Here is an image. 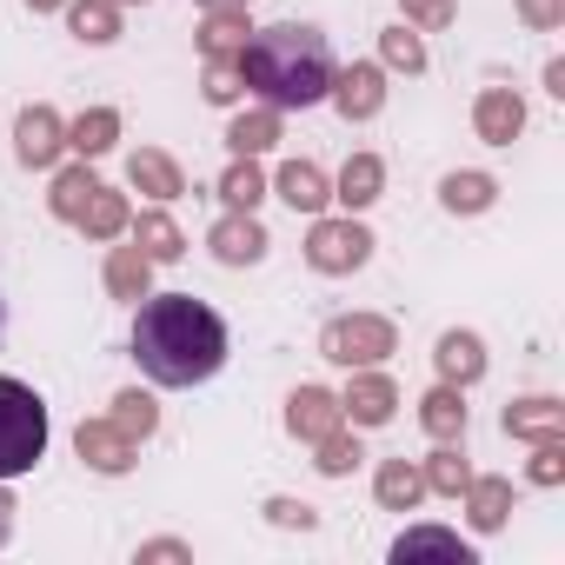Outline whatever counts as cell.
<instances>
[{
	"label": "cell",
	"instance_id": "17",
	"mask_svg": "<svg viewBox=\"0 0 565 565\" xmlns=\"http://www.w3.org/2000/svg\"><path fill=\"white\" fill-rule=\"evenodd\" d=\"M380 186H386L380 153H353V160H347V173H340V186H333V200H340L347 213H360V206H373V200H380Z\"/></svg>",
	"mask_w": 565,
	"mask_h": 565
},
{
	"label": "cell",
	"instance_id": "18",
	"mask_svg": "<svg viewBox=\"0 0 565 565\" xmlns=\"http://www.w3.org/2000/svg\"><path fill=\"white\" fill-rule=\"evenodd\" d=\"M373 492H380V505H386V512H413V505L426 499V472H419L413 459H386V466H380V479H373Z\"/></svg>",
	"mask_w": 565,
	"mask_h": 565
},
{
	"label": "cell",
	"instance_id": "44",
	"mask_svg": "<svg viewBox=\"0 0 565 565\" xmlns=\"http://www.w3.org/2000/svg\"><path fill=\"white\" fill-rule=\"evenodd\" d=\"M28 8H34V14H54V8H67V0H28Z\"/></svg>",
	"mask_w": 565,
	"mask_h": 565
},
{
	"label": "cell",
	"instance_id": "6",
	"mask_svg": "<svg viewBox=\"0 0 565 565\" xmlns=\"http://www.w3.org/2000/svg\"><path fill=\"white\" fill-rule=\"evenodd\" d=\"M327 100L347 114V120H373L380 107H386V74L373 67V61H353V67H333V87H327Z\"/></svg>",
	"mask_w": 565,
	"mask_h": 565
},
{
	"label": "cell",
	"instance_id": "35",
	"mask_svg": "<svg viewBox=\"0 0 565 565\" xmlns=\"http://www.w3.org/2000/svg\"><path fill=\"white\" fill-rule=\"evenodd\" d=\"M380 54H386V67H406V74L426 67V47H419L413 28H386V34H380Z\"/></svg>",
	"mask_w": 565,
	"mask_h": 565
},
{
	"label": "cell",
	"instance_id": "2",
	"mask_svg": "<svg viewBox=\"0 0 565 565\" xmlns=\"http://www.w3.org/2000/svg\"><path fill=\"white\" fill-rule=\"evenodd\" d=\"M239 74H246V87H253L266 107H279V114H287V107H313V100H327V87H333V47H327V34L307 28V21H279V28L246 34Z\"/></svg>",
	"mask_w": 565,
	"mask_h": 565
},
{
	"label": "cell",
	"instance_id": "24",
	"mask_svg": "<svg viewBox=\"0 0 565 565\" xmlns=\"http://www.w3.org/2000/svg\"><path fill=\"white\" fill-rule=\"evenodd\" d=\"M466 512H472L479 532H499L512 519V479H472L466 486Z\"/></svg>",
	"mask_w": 565,
	"mask_h": 565
},
{
	"label": "cell",
	"instance_id": "14",
	"mask_svg": "<svg viewBox=\"0 0 565 565\" xmlns=\"http://www.w3.org/2000/svg\"><path fill=\"white\" fill-rule=\"evenodd\" d=\"M505 433L512 439H565V406L558 399H519V406H505Z\"/></svg>",
	"mask_w": 565,
	"mask_h": 565
},
{
	"label": "cell",
	"instance_id": "8",
	"mask_svg": "<svg viewBox=\"0 0 565 565\" xmlns=\"http://www.w3.org/2000/svg\"><path fill=\"white\" fill-rule=\"evenodd\" d=\"M61 147H67V127H61L54 107H28V114L14 120V153H21V167H54Z\"/></svg>",
	"mask_w": 565,
	"mask_h": 565
},
{
	"label": "cell",
	"instance_id": "19",
	"mask_svg": "<svg viewBox=\"0 0 565 565\" xmlns=\"http://www.w3.org/2000/svg\"><path fill=\"white\" fill-rule=\"evenodd\" d=\"M127 180H134L140 193H153V200H173V193H186V180H180V167H173L167 153H153V147H140V153H127Z\"/></svg>",
	"mask_w": 565,
	"mask_h": 565
},
{
	"label": "cell",
	"instance_id": "40",
	"mask_svg": "<svg viewBox=\"0 0 565 565\" xmlns=\"http://www.w3.org/2000/svg\"><path fill=\"white\" fill-rule=\"evenodd\" d=\"M266 519H273V525H300V532H313V519H320V512H313V505H300V499H273V505H266Z\"/></svg>",
	"mask_w": 565,
	"mask_h": 565
},
{
	"label": "cell",
	"instance_id": "43",
	"mask_svg": "<svg viewBox=\"0 0 565 565\" xmlns=\"http://www.w3.org/2000/svg\"><path fill=\"white\" fill-rule=\"evenodd\" d=\"M8 532H14V499L0 492V545H8Z\"/></svg>",
	"mask_w": 565,
	"mask_h": 565
},
{
	"label": "cell",
	"instance_id": "46",
	"mask_svg": "<svg viewBox=\"0 0 565 565\" xmlns=\"http://www.w3.org/2000/svg\"><path fill=\"white\" fill-rule=\"evenodd\" d=\"M114 8H127V0H114Z\"/></svg>",
	"mask_w": 565,
	"mask_h": 565
},
{
	"label": "cell",
	"instance_id": "33",
	"mask_svg": "<svg viewBox=\"0 0 565 565\" xmlns=\"http://www.w3.org/2000/svg\"><path fill=\"white\" fill-rule=\"evenodd\" d=\"M114 426H120V433L140 446V439L160 426V406H153V393H120V399H114Z\"/></svg>",
	"mask_w": 565,
	"mask_h": 565
},
{
	"label": "cell",
	"instance_id": "16",
	"mask_svg": "<svg viewBox=\"0 0 565 565\" xmlns=\"http://www.w3.org/2000/svg\"><path fill=\"white\" fill-rule=\"evenodd\" d=\"M279 200H287L294 213H320L333 200V186H327V173L313 160H287V167H279Z\"/></svg>",
	"mask_w": 565,
	"mask_h": 565
},
{
	"label": "cell",
	"instance_id": "10",
	"mask_svg": "<svg viewBox=\"0 0 565 565\" xmlns=\"http://www.w3.org/2000/svg\"><path fill=\"white\" fill-rule=\"evenodd\" d=\"M287 426H294V439L320 446L327 433H340V426H347V413H340V399H333L327 386H300V393L287 399Z\"/></svg>",
	"mask_w": 565,
	"mask_h": 565
},
{
	"label": "cell",
	"instance_id": "36",
	"mask_svg": "<svg viewBox=\"0 0 565 565\" xmlns=\"http://www.w3.org/2000/svg\"><path fill=\"white\" fill-rule=\"evenodd\" d=\"M313 466H320L327 479H347V472L360 466V439H347V433H327V439H320V459H313Z\"/></svg>",
	"mask_w": 565,
	"mask_h": 565
},
{
	"label": "cell",
	"instance_id": "11",
	"mask_svg": "<svg viewBox=\"0 0 565 565\" xmlns=\"http://www.w3.org/2000/svg\"><path fill=\"white\" fill-rule=\"evenodd\" d=\"M74 452H81L94 472H127V466H134V439H127L114 419H81V433H74Z\"/></svg>",
	"mask_w": 565,
	"mask_h": 565
},
{
	"label": "cell",
	"instance_id": "31",
	"mask_svg": "<svg viewBox=\"0 0 565 565\" xmlns=\"http://www.w3.org/2000/svg\"><path fill=\"white\" fill-rule=\"evenodd\" d=\"M246 14H206V28H200V54L206 61H220V54H239L246 47Z\"/></svg>",
	"mask_w": 565,
	"mask_h": 565
},
{
	"label": "cell",
	"instance_id": "1",
	"mask_svg": "<svg viewBox=\"0 0 565 565\" xmlns=\"http://www.w3.org/2000/svg\"><path fill=\"white\" fill-rule=\"evenodd\" d=\"M134 360L153 386H200L226 366V327L193 294H147L134 320Z\"/></svg>",
	"mask_w": 565,
	"mask_h": 565
},
{
	"label": "cell",
	"instance_id": "42",
	"mask_svg": "<svg viewBox=\"0 0 565 565\" xmlns=\"http://www.w3.org/2000/svg\"><path fill=\"white\" fill-rule=\"evenodd\" d=\"M200 8H206V14H246L253 0H200Z\"/></svg>",
	"mask_w": 565,
	"mask_h": 565
},
{
	"label": "cell",
	"instance_id": "7",
	"mask_svg": "<svg viewBox=\"0 0 565 565\" xmlns=\"http://www.w3.org/2000/svg\"><path fill=\"white\" fill-rule=\"evenodd\" d=\"M472 127H479L486 147H512V140L525 134V100H519L512 87H486V94L472 100Z\"/></svg>",
	"mask_w": 565,
	"mask_h": 565
},
{
	"label": "cell",
	"instance_id": "34",
	"mask_svg": "<svg viewBox=\"0 0 565 565\" xmlns=\"http://www.w3.org/2000/svg\"><path fill=\"white\" fill-rule=\"evenodd\" d=\"M239 94H246L239 54H220V61H206V100H213V107H233Z\"/></svg>",
	"mask_w": 565,
	"mask_h": 565
},
{
	"label": "cell",
	"instance_id": "45",
	"mask_svg": "<svg viewBox=\"0 0 565 565\" xmlns=\"http://www.w3.org/2000/svg\"><path fill=\"white\" fill-rule=\"evenodd\" d=\"M0 340H8V307H0Z\"/></svg>",
	"mask_w": 565,
	"mask_h": 565
},
{
	"label": "cell",
	"instance_id": "22",
	"mask_svg": "<svg viewBox=\"0 0 565 565\" xmlns=\"http://www.w3.org/2000/svg\"><path fill=\"white\" fill-rule=\"evenodd\" d=\"M114 140H120V114H114V107H87V114L67 127V147H74L81 160H100Z\"/></svg>",
	"mask_w": 565,
	"mask_h": 565
},
{
	"label": "cell",
	"instance_id": "37",
	"mask_svg": "<svg viewBox=\"0 0 565 565\" xmlns=\"http://www.w3.org/2000/svg\"><path fill=\"white\" fill-rule=\"evenodd\" d=\"M565 479V439H539L532 452V486H558Z\"/></svg>",
	"mask_w": 565,
	"mask_h": 565
},
{
	"label": "cell",
	"instance_id": "23",
	"mask_svg": "<svg viewBox=\"0 0 565 565\" xmlns=\"http://www.w3.org/2000/svg\"><path fill=\"white\" fill-rule=\"evenodd\" d=\"M433 360H439V373H446V386H472V380L486 373V347H479L472 333H446Z\"/></svg>",
	"mask_w": 565,
	"mask_h": 565
},
{
	"label": "cell",
	"instance_id": "28",
	"mask_svg": "<svg viewBox=\"0 0 565 565\" xmlns=\"http://www.w3.org/2000/svg\"><path fill=\"white\" fill-rule=\"evenodd\" d=\"M220 200H226L233 213H253V206L266 200V173H259L246 153H233V167H226V180H220Z\"/></svg>",
	"mask_w": 565,
	"mask_h": 565
},
{
	"label": "cell",
	"instance_id": "5",
	"mask_svg": "<svg viewBox=\"0 0 565 565\" xmlns=\"http://www.w3.org/2000/svg\"><path fill=\"white\" fill-rule=\"evenodd\" d=\"M366 253H373V233L360 220H320L307 239V259L320 273H353V266H366Z\"/></svg>",
	"mask_w": 565,
	"mask_h": 565
},
{
	"label": "cell",
	"instance_id": "13",
	"mask_svg": "<svg viewBox=\"0 0 565 565\" xmlns=\"http://www.w3.org/2000/svg\"><path fill=\"white\" fill-rule=\"evenodd\" d=\"M107 294H114V300H134V307L153 294V259H147L140 246H114V253H107Z\"/></svg>",
	"mask_w": 565,
	"mask_h": 565
},
{
	"label": "cell",
	"instance_id": "25",
	"mask_svg": "<svg viewBox=\"0 0 565 565\" xmlns=\"http://www.w3.org/2000/svg\"><path fill=\"white\" fill-rule=\"evenodd\" d=\"M273 140H279V107H253V114H239V120L226 127V147L246 153V160H259Z\"/></svg>",
	"mask_w": 565,
	"mask_h": 565
},
{
	"label": "cell",
	"instance_id": "26",
	"mask_svg": "<svg viewBox=\"0 0 565 565\" xmlns=\"http://www.w3.org/2000/svg\"><path fill=\"white\" fill-rule=\"evenodd\" d=\"M94 193H100V180H94V167L81 160V167H61V173H54V193H47V206H54L61 220H81Z\"/></svg>",
	"mask_w": 565,
	"mask_h": 565
},
{
	"label": "cell",
	"instance_id": "32",
	"mask_svg": "<svg viewBox=\"0 0 565 565\" xmlns=\"http://www.w3.org/2000/svg\"><path fill=\"white\" fill-rule=\"evenodd\" d=\"M419 472H426V492H446V499H459V492L472 486V466H466V459H459L452 446H439V452H433V459H426Z\"/></svg>",
	"mask_w": 565,
	"mask_h": 565
},
{
	"label": "cell",
	"instance_id": "3",
	"mask_svg": "<svg viewBox=\"0 0 565 565\" xmlns=\"http://www.w3.org/2000/svg\"><path fill=\"white\" fill-rule=\"evenodd\" d=\"M47 452V406L34 386L21 380H0V479H21L34 472Z\"/></svg>",
	"mask_w": 565,
	"mask_h": 565
},
{
	"label": "cell",
	"instance_id": "38",
	"mask_svg": "<svg viewBox=\"0 0 565 565\" xmlns=\"http://www.w3.org/2000/svg\"><path fill=\"white\" fill-rule=\"evenodd\" d=\"M399 8H406V21H413V28H426V34L452 28V0H399Z\"/></svg>",
	"mask_w": 565,
	"mask_h": 565
},
{
	"label": "cell",
	"instance_id": "27",
	"mask_svg": "<svg viewBox=\"0 0 565 565\" xmlns=\"http://www.w3.org/2000/svg\"><path fill=\"white\" fill-rule=\"evenodd\" d=\"M127 226H134V246H140L153 266H167V259L186 253V239H180V226H173L167 213H140V220H127Z\"/></svg>",
	"mask_w": 565,
	"mask_h": 565
},
{
	"label": "cell",
	"instance_id": "9",
	"mask_svg": "<svg viewBox=\"0 0 565 565\" xmlns=\"http://www.w3.org/2000/svg\"><path fill=\"white\" fill-rule=\"evenodd\" d=\"M393 406H399L393 380H386V373H366V366H353V386L340 393V413H347L353 426H386V419H393Z\"/></svg>",
	"mask_w": 565,
	"mask_h": 565
},
{
	"label": "cell",
	"instance_id": "4",
	"mask_svg": "<svg viewBox=\"0 0 565 565\" xmlns=\"http://www.w3.org/2000/svg\"><path fill=\"white\" fill-rule=\"evenodd\" d=\"M399 340H393V320H380V313H340V320H327V333H320V353L333 360V366H380L386 353H393Z\"/></svg>",
	"mask_w": 565,
	"mask_h": 565
},
{
	"label": "cell",
	"instance_id": "29",
	"mask_svg": "<svg viewBox=\"0 0 565 565\" xmlns=\"http://www.w3.org/2000/svg\"><path fill=\"white\" fill-rule=\"evenodd\" d=\"M492 173H446L439 180V200H446V213H486L492 206Z\"/></svg>",
	"mask_w": 565,
	"mask_h": 565
},
{
	"label": "cell",
	"instance_id": "39",
	"mask_svg": "<svg viewBox=\"0 0 565 565\" xmlns=\"http://www.w3.org/2000/svg\"><path fill=\"white\" fill-rule=\"evenodd\" d=\"M519 21L552 34V28H565V0H519Z\"/></svg>",
	"mask_w": 565,
	"mask_h": 565
},
{
	"label": "cell",
	"instance_id": "21",
	"mask_svg": "<svg viewBox=\"0 0 565 565\" xmlns=\"http://www.w3.org/2000/svg\"><path fill=\"white\" fill-rule=\"evenodd\" d=\"M67 28L87 47H107V41H120V8L114 0H67Z\"/></svg>",
	"mask_w": 565,
	"mask_h": 565
},
{
	"label": "cell",
	"instance_id": "41",
	"mask_svg": "<svg viewBox=\"0 0 565 565\" xmlns=\"http://www.w3.org/2000/svg\"><path fill=\"white\" fill-rule=\"evenodd\" d=\"M140 558H186V545L180 539H153V545H140Z\"/></svg>",
	"mask_w": 565,
	"mask_h": 565
},
{
	"label": "cell",
	"instance_id": "12",
	"mask_svg": "<svg viewBox=\"0 0 565 565\" xmlns=\"http://www.w3.org/2000/svg\"><path fill=\"white\" fill-rule=\"evenodd\" d=\"M206 246H213V259H226V266H253V259L266 253V226H259L253 213H226Z\"/></svg>",
	"mask_w": 565,
	"mask_h": 565
},
{
	"label": "cell",
	"instance_id": "15",
	"mask_svg": "<svg viewBox=\"0 0 565 565\" xmlns=\"http://www.w3.org/2000/svg\"><path fill=\"white\" fill-rule=\"evenodd\" d=\"M393 558H399V565H406V558H459V565H472V545H466L459 532H446V525H413V532H399Z\"/></svg>",
	"mask_w": 565,
	"mask_h": 565
},
{
	"label": "cell",
	"instance_id": "30",
	"mask_svg": "<svg viewBox=\"0 0 565 565\" xmlns=\"http://www.w3.org/2000/svg\"><path fill=\"white\" fill-rule=\"evenodd\" d=\"M127 220H134V213H127V200H120L114 186H100L74 226H81V233H94V239H120V233H127Z\"/></svg>",
	"mask_w": 565,
	"mask_h": 565
},
{
	"label": "cell",
	"instance_id": "20",
	"mask_svg": "<svg viewBox=\"0 0 565 565\" xmlns=\"http://www.w3.org/2000/svg\"><path fill=\"white\" fill-rule=\"evenodd\" d=\"M419 426H426L439 446H452V439L466 433V399H459V386H433V393L419 399Z\"/></svg>",
	"mask_w": 565,
	"mask_h": 565
}]
</instances>
